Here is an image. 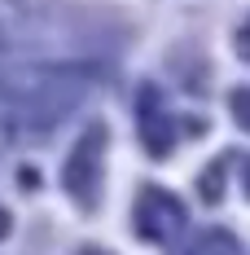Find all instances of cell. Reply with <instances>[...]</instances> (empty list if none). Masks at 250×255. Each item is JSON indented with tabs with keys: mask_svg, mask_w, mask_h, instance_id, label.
I'll use <instances>...</instances> for the list:
<instances>
[{
	"mask_svg": "<svg viewBox=\"0 0 250 255\" xmlns=\"http://www.w3.org/2000/svg\"><path fill=\"white\" fill-rule=\"evenodd\" d=\"M246 194H250V163H246Z\"/></svg>",
	"mask_w": 250,
	"mask_h": 255,
	"instance_id": "ba28073f",
	"label": "cell"
},
{
	"mask_svg": "<svg viewBox=\"0 0 250 255\" xmlns=\"http://www.w3.org/2000/svg\"><path fill=\"white\" fill-rule=\"evenodd\" d=\"M18 185H22V189H40V172L22 167V172H18Z\"/></svg>",
	"mask_w": 250,
	"mask_h": 255,
	"instance_id": "5b68a950",
	"label": "cell"
},
{
	"mask_svg": "<svg viewBox=\"0 0 250 255\" xmlns=\"http://www.w3.org/2000/svg\"><path fill=\"white\" fill-rule=\"evenodd\" d=\"M101 154H105V128L92 124L75 145H71V158H66V167H62V185H66V194L79 198L83 207H92V194H97Z\"/></svg>",
	"mask_w": 250,
	"mask_h": 255,
	"instance_id": "6da1fadb",
	"label": "cell"
},
{
	"mask_svg": "<svg viewBox=\"0 0 250 255\" xmlns=\"http://www.w3.org/2000/svg\"><path fill=\"white\" fill-rule=\"evenodd\" d=\"M233 119L250 132V88H237L233 93Z\"/></svg>",
	"mask_w": 250,
	"mask_h": 255,
	"instance_id": "277c9868",
	"label": "cell"
},
{
	"mask_svg": "<svg viewBox=\"0 0 250 255\" xmlns=\"http://www.w3.org/2000/svg\"><path fill=\"white\" fill-rule=\"evenodd\" d=\"M237 49H242V53H246V57H250V26H246V31H242V35H237Z\"/></svg>",
	"mask_w": 250,
	"mask_h": 255,
	"instance_id": "8992f818",
	"label": "cell"
},
{
	"mask_svg": "<svg viewBox=\"0 0 250 255\" xmlns=\"http://www.w3.org/2000/svg\"><path fill=\"white\" fill-rule=\"evenodd\" d=\"M9 225H13V220H9V211H0V238L9 233Z\"/></svg>",
	"mask_w": 250,
	"mask_h": 255,
	"instance_id": "52a82bcc",
	"label": "cell"
},
{
	"mask_svg": "<svg viewBox=\"0 0 250 255\" xmlns=\"http://www.w3.org/2000/svg\"><path fill=\"white\" fill-rule=\"evenodd\" d=\"M198 194L206 198V203H220V194H224V163H211V167L198 176Z\"/></svg>",
	"mask_w": 250,
	"mask_h": 255,
	"instance_id": "3957f363",
	"label": "cell"
},
{
	"mask_svg": "<svg viewBox=\"0 0 250 255\" xmlns=\"http://www.w3.org/2000/svg\"><path fill=\"white\" fill-rule=\"evenodd\" d=\"M184 220V211L175 203L171 194H163V189H145L141 194V203H136V229L145 233L150 242L163 238V225H180Z\"/></svg>",
	"mask_w": 250,
	"mask_h": 255,
	"instance_id": "7a4b0ae2",
	"label": "cell"
}]
</instances>
